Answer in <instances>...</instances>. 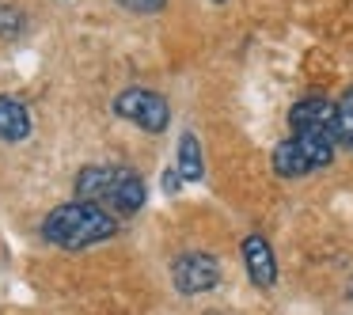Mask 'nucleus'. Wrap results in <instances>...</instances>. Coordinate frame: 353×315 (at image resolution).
Masks as SVG:
<instances>
[{"instance_id":"f257e3e1","label":"nucleus","mask_w":353,"mask_h":315,"mask_svg":"<svg viewBox=\"0 0 353 315\" xmlns=\"http://www.w3.org/2000/svg\"><path fill=\"white\" fill-rule=\"evenodd\" d=\"M289 137L274 148V171L281 179H304L327 167L338 152L334 141V103L312 95L289 110Z\"/></svg>"},{"instance_id":"f03ea898","label":"nucleus","mask_w":353,"mask_h":315,"mask_svg":"<svg viewBox=\"0 0 353 315\" xmlns=\"http://www.w3.org/2000/svg\"><path fill=\"white\" fill-rule=\"evenodd\" d=\"M42 236L46 243L65 247V251H84V247L107 243L118 236V216L99 209L95 201H65V205L50 209L42 221Z\"/></svg>"},{"instance_id":"7ed1b4c3","label":"nucleus","mask_w":353,"mask_h":315,"mask_svg":"<svg viewBox=\"0 0 353 315\" xmlns=\"http://www.w3.org/2000/svg\"><path fill=\"white\" fill-rule=\"evenodd\" d=\"M77 198L95 201L99 209H107L110 216H133L145 209L148 186L137 171L130 167H107V163H92L77 175Z\"/></svg>"},{"instance_id":"20e7f679","label":"nucleus","mask_w":353,"mask_h":315,"mask_svg":"<svg viewBox=\"0 0 353 315\" xmlns=\"http://www.w3.org/2000/svg\"><path fill=\"white\" fill-rule=\"evenodd\" d=\"M114 114L122 122L137 125L145 133H163L171 125V107L160 92H148V88H125V92L114 95Z\"/></svg>"},{"instance_id":"39448f33","label":"nucleus","mask_w":353,"mask_h":315,"mask_svg":"<svg viewBox=\"0 0 353 315\" xmlns=\"http://www.w3.org/2000/svg\"><path fill=\"white\" fill-rule=\"evenodd\" d=\"M171 285L183 296H201V292L221 285V262L205 251H186L171 262Z\"/></svg>"},{"instance_id":"423d86ee","label":"nucleus","mask_w":353,"mask_h":315,"mask_svg":"<svg viewBox=\"0 0 353 315\" xmlns=\"http://www.w3.org/2000/svg\"><path fill=\"white\" fill-rule=\"evenodd\" d=\"M239 251H243V266H247L251 285H259V289H274V285H277V258H274L270 239L259 236V232H251Z\"/></svg>"},{"instance_id":"0eeeda50","label":"nucleus","mask_w":353,"mask_h":315,"mask_svg":"<svg viewBox=\"0 0 353 315\" xmlns=\"http://www.w3.org/2000/svg\"><path fill=\"white\" fill-rule=\"evenodd\" d=\"M31 133H34L31 110L19 99H12V95H0V141L4 145H23Z\"/></svg>"},{"instance_id":"6e6552de","label":"nucleus","mask_w":353,"mask_h":315,"mask_svg":"<svg viewBox=\"0 0 353 315\" xmlns=\"http://www.w3.org/2000/svg\"><path fill=\"white\" fill-rule=\"evenodd\" d=\"M175 171L183 183H201L205 179V156H201V141L194 133H183L175 148Z\"/></svg>"},{"instance_id":"1a4fd4ad","label":"nucleus","mask_w":353,"mask_h":315,"mask_svg":"<svg viewBox=\"0 0 353 315\" xmlns=\"http://www.w3.org/2000/svg\"><path fill=\"white\" fill-rule=\"evenodd\" d=\"M334 141L342 148H353V88L334 103Z\"/></svg>"},{"instance_id":"9d476101","label":"nucleus","mask_w":353,"mask_h":315,"mask_svg":"<svg viewBox=\"0 0 353 315\" xmlns=\"http://www.w3.org/2000/svg\"><path fill=\"white\" fill-rule=\"evenodd\" d=\"M27 31V16L16 8V4H0V39L12 42Z\"/></svg>"},{"instance_id":"9b49d317","label":"nucleus","mask_w":353,"mask_h":315,"mask_svg":"<svg viewBox=\"0 0 353 315\" xmlns=\"http://www.w3.org/2000/svg\"><path fill=\"white\" fill-rule=\"evenodd\" d=\"M125 12H137V16H152V12H160L168 0H118Z\"/></svg>"},{"instance_id":"f8f14e48","label":"nucleus","mask_w":353,"mask_h":315,"mask_svg":"<svg viewBox=\"0 0 353 315\" xmlns=\"http://www.w3.org/2000/svg\"><path fill=\"white\" fill-rule=\"evenodd\" d=\"M179 186H183L179 171H175V167H168V171H163V190H168V194H179Z\"/></svg>"},{"instance_id":"ddd939ff","label":"nucleus","mask_w":353,"mask_h":315,"mask_svg":"<svg viewBox=\"0 0 353 315\" xmlns=\"http://www.w3.org/2000/svg\"><path fill=\"white\" fill-rule=\"evenodd\" d=\"M345 296H350V300H353V285H350V292H345Z\"/></svg>"},{"instance_id":"4468645a","label":"nucleus","mask_w":353,"mask_h":315,"mask_svg":"<svg viewBox=\"0 0 353 315\" xmlns=\"http://www.w3.org/2000/svg\"><path fill=\"white\" fill-rule=\"evenodd\" d=\"M216 4H224V0H216Z\"/></svg>"}]
</instances>
